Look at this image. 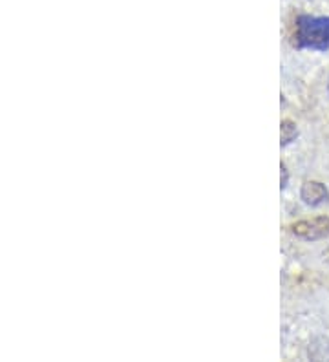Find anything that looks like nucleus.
I'll return each instance as SVG.
<instances>
[{
	"label": "nucleus",
	"mask_w": 329,
	"mask_h": 362,
	"mask_svg": "<svg viewBox=\"0 0 329 362\" xmlns=\"http://www.w3.org/2000/svg\"><path fill=\"white\" fill-rule=\"evenodd\" d=\"M293 46L299 49H329V17L300 15L294 23Z\"/></svg>",
	"instance_id": "obj_1"
},
{
	"label": "nucleus",
	"mask_w": 329,
	"mask_h": 362,
	"mask_svg": "<svg viewBox=\"0 0 329 362\" xmlns=\"http://www.w3.org/2000/svg\"><path fill=\"white\" fill-rule=\"evenodd\" d=\"M291 233L306 242L329 238V216H315L311 220H300L291 226Z\"/></svg>",
	"instance_id": "obj_2"
},
{
	"label": "nucleus",
	"mask_w": 329,
	"mask_h": 362,
	"mask_svg": "<svg viewBox=\"0 0 329 362\" xmlns=\"http://www.w3.org/2000/svg\"><path fill=\"white\" fill-rule=\"evenodd\" d=\"M300 198L309 207H318L329 202V190L321 181H306L300 189Z\"/></svg>",
	"instance_id": "obj_3"
},
{
	"label": "nucleus",
	"mask_w": 329,
	"mask_h": 362,
	"mask_svg": "<svg viewBox=\"0 0 329 362\" xmlns=\"http://www.w3.org/2000/svg\"><path fill=\"white\" fill-rule=\"evenodd\" d=\"M307 355L311 361H329V339L325 337H316L311 340Z\"/></svg>",
	"instance_id": "obj_4"
},
{
	"label": "nucleus",
	"mask_w": 329,
	"mask_h": 362,
	"mask_svg": "<svg viewBox=\"0 0 329 362\" xmlns=\"http://www.w3.org/2000/svg\"><path fill=\"white\" fill-rule=\"evenodd\" d=\"M282 129V145H289L291 141H294L296 137H299V129H296V124L293 123V121L285 119L282 121L280 124Z\"/></svg>",
	"instance_id": "obj_5"
},
{
	"label": "nucleus",
	"mask_w": 329,
	"mask_h": 362,
	"mask_svg": "<svg viewBox=\"0 0 329 362\" xmlns=\"http://www.w3.org/2000/svg\"><path fill=\"white\" fill-rule=\"evenodd\" d=\"M280 189H285L287 183H289V170H287V167H285L284 163L280 165Z\"/></svg>",
	"instance_id": "obj_6"
},
{
	"label": "nucleus",
	"mask_w": 329,
	"mask_h": 362,
	"mask_svg": "<svg viewBox=\"0 0 329 362\" xmlns=\"http://www.w3.org/2000/svg\"><path fill=\"white\" fill-rule=\"evenodd\" d=\"M324 258H325V260H328V262H329V247H328V249H325V251H324Z\"/></svg>",
	"instance_id": "obj_7"
}]
</instances>
